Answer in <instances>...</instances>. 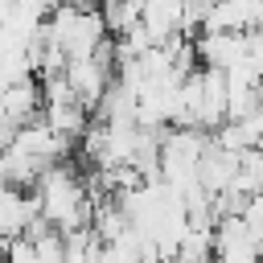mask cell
<instances>
[{
  "label": "cell",
  "instance_id": "cell-1",
  "mask_svg": "<svg viewBox=\"0 0 263 263\" xmlns=\"http://www.w3.org/2000/svg\"><path fill=\"white\" fill-rule=\"evenodd\" d=\"M33 197H37L41 218H45L58 234L82 230V226H90V218H95L90 185H86V177H82L70 160H62V164H53L49 173H41V181L33 185Z\"/></svg>",
  "mask_w": 263,
  "mask_h": 263
},
{
  "label": "cell",
  "instance_id": "cell-2",
  "mask_svg": "<svg viewBox=\"0 0 263 263\" xmlns=\"http://www.w3.org/2000/svg\"><path fill=\"white\" fill-rule=\"evenodd\" d=\"M45 41L58 45L66 53V62H78V58H95L111 41V29H107V21H103L99 8H78V4L66 0L45 21Z\"/></svg>",
  "mask_w": 263,
  "mask_h": 263
},
{
  "label": "cell",
  "instance_id": "cell-3",
  "mask_svg": "<svg viewBox=\"0 0 263 263\" xmlns=\"http://www.w3.org/2000/svg\"><path fill=\"white\" fill-rule=\"evenodd\" d=\"M263 247L247 230L242 218H218L214 226V263H259Z\"/></svg>",
  "mask_w": 263,
  "mask_h": 263
},
{
  "label": "cell",
  "instance_id": "cell-4",
  "mask_svg": "<svg viewBox=\"0 0 263 263\" xmlns=\"http://www.w3.org/2000/svg\"><path fill=\"white\" fill-rule=\"evenodd\" d=\"M238 156H242V152H230V148H222V144L210 136V144H205V152H201V164H197V185H201L210 197L226 193V189L234 185V177H238Z\"/></svg>",
  "mask_w": 263,
  "mask_h": 263
},
{
  "label": "cell",
  "instance_id": "cell-5",
  "mask_svg": "<svg viewBox=\"0 0 263 263\" xmlns=\"http://www.w3.org/2000/svg\"><path fill=\"white\" fill-rule=\"evenodd\" d=\"M37 218H41V210H37L33 189H16V185L0 189V234L4 238H25Z\"/></svg>",
  "mask_w": 263,
  "mask_h": 263
},
{
  "label": "cell",
  "instance_id": "cell-6",
  "mask_svg": "<svg viewBox=\"0 0 263 263\" xmlns=\"http://www.w3.org/2000/svg\"><path fill=\"white\" fill-rule=\"evenodd\" d=\"M140 25L152 33V41H168V37H185V0H144Z\"/></svg>",
  "mask_w": 263,
  "mask_h": 263
},
{
  "label": "cell",
  "instance_id": "cell-7",
  "mask_svg": "<svg viewBox=\"0 0 263 263\" xmlns=\"http://www.w3.org/2000/svg\"><path fill=\"white\" fill-rule=\"evenodd\" d=\"M12 8H16V0H0V29L8 25V16H12Z\"/></svg>",
  "mask_w": 263,
  "mask_h": 263
},
{
  "label": "cell",
  "instance_id": "cell-8",
  "mask_svg": "<svg viewBox=\"0 0 263 263\" xmlns=\"http://www.w3.org/2000/svg\"><path fill=\"white\" fill-rule=\"evenodd\" d=\"M90 263H115V255H111V251H107V247H103V251H99V255H95V259H90Z\"/></svg>",
  "mask_w": 263,
  "mask_h": 263
},
{
  "label": "cell",
  "instance_id": "cell-9",
  "mask_svg": "<svg viewBox=\"0 0 263 263\" xmlns=\"http://www.w3.org/2000/svg\"><path fill=\"white\" fill-rule=\"evenodd\" d=\"M8 247H12V238H4V234H0V263H4V255H8Z\"/></svg>",
  "mask_w": 263,
  "mask_h": 263
},
{
  "label": "cell",
  "instance_id": "cell-10",
  "mask_svg": "<svg viewBox=\"0 0 263 263\" xmlns=\"http://www.w3.org/2000/svg\"><path fill=\"white\" fill-rule=\"evenodd\" d=\"M0 189H8V168H4V156H0Z\"/></svg>",
  "mask_w": 263,
  "mask_h": 263
},
{
  "label": "cell",
  "instance_id": "cell-11",
  "mask_svg": "<svg viewBox=\"0 0 263 263\" xmlns=\"http://www.w3.org/2000/svg\"><path fill=\"white\" fill-rule=\"evenodd\" d=\"M164 263H181V259H164Z\"/></svg>",
  "mask_w": 263,
  "mask_h": 263
},
{
  "label": "cell",
  "instance_id": "cell-12",
  "mask_svg": "<svg viewBox=\"0 0 263 263\" xmlns=\"http://www.w3.org/2000/svg\"><path fill=\"white\" fill-rule=\"evenodd\" d=\"M259 156H263V144H259Z\"/></svg>",
  "mask_w": 263,
  "mask_h": 263
}]
</instances>
